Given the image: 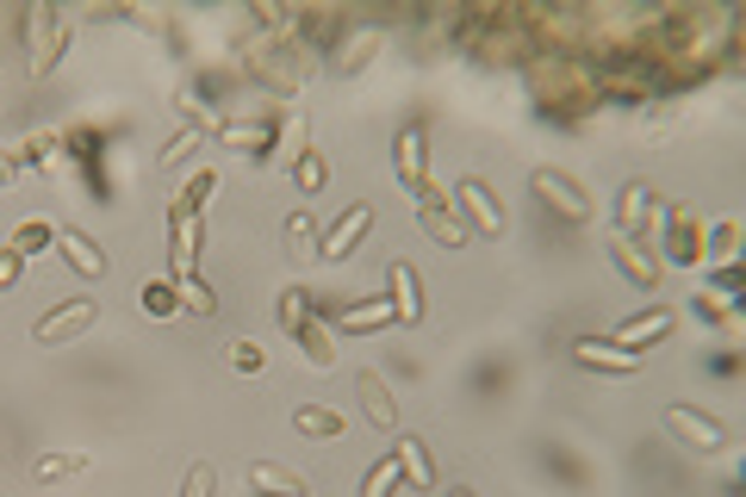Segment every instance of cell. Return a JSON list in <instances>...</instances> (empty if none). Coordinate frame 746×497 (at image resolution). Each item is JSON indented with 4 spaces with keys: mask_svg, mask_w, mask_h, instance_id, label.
<instances>
[{
    "mask_svg": "<svg viewBox=\"0 0 746 497\" xmlns=\"http://www.w3.org/2000/svg\"><path fill=\"white\" fill-rule=\"evenodd\" d=\"M666 429L685 448H697V454H722L727 448V429L715 417H703V411H690V404H666Z\"/></svg>",
    "mask_w": 746,
    "mask_h": 497,
    "instance_id": "1",
    "label": "cell"
},
{
    "mask_svg": "<svg viewBox=\"0 0 746 497\" xmlns=\"http://www.w3.org/2000/svg\"><path fill=\"white\" fill-rule=\"evenodd\" d=\"M94 317H100V305H94V299H62L57 311H44L38 324H32V336H38L44 348H62L69 336H81V330L94 324Z\"/></svg>",
    "mask_w": 746,
    "mask_h": 497,
    "instance_id": "2",
    "label": "cell"
},
{
    "mask_svg": "<svg viewBox=\"0 0 746 497\" xmlns=\"http://www.w3.org/2000/svg\"><path fill=\"white\" fill-rule=\"evenodd\" d=\"M529 187H536L554 211H566L573 224H585V218H592V199H585V187H578L573 174H560V169H536V174H529Z\"/></svg>",
    "mask_w": 746,
    "mask_h": 497,
    "instance_id": "3",
    "label": "cell"
},
{
    "mask_svg": "<svg viewBox=\"0 0 746 497\" xmlns=\"http://www.w3.org/2000/svg\"><path fill=\"white\" fill-rule=\"evenodd\" d=\"M666 262H678V268H703V224H697L690 211H678V206L666 211Z\"/></svg>",
    "mask_w": 746,
    "mask_h": 497,
    "instance_id": "4",
    "label": "cell"
},
{
    "mask_svg": "<svg viewBox=\"0 0 746 497\" xmlns=\"http://www.w3.org/2000/svg\"><path fill=\"white\" fill-rule=\"evenodd\" d=\"M455 193H460V211L473 218L479 236H504V206L492 199V187H485V181H473V174H467Z\"/></svg>",
    "mask_w": 746,
    "mask_h": 497,
    "instance_id": "5",
    "label": "cell"
},
{
    "mask_svg": "<svg viewBox=\"0 0 746 497\" xmlns=\"http://www.w3.org/2000/svg\"><path fill=\"white\" fill-rule=\"evenodd\" d=\"M386 287H392V311H399V324H423L417 268H411V262H392V268H386Z\"/></svg>",
    "mask_w": 746,
    "mask_h": 497,
    "instance_id": "6",
    "label": "cell"
},
{
    "mask_svg": "<svg viewBox=\"0 0 746 497\" xmlns=\"http://www.w3.org/2000/svg\"><path fill=\"white\" fill-rule=\"evenodd\" d=\"M417 218H423V230H429V236H436L441 248H460V243H467L460 218H455V211H441L436 187H423V193H417Z\"/></svg>",
    "mask_w": 746,
    "mask_h": 497,
    "instance_id": "7",
    "label": "cell"
},
{
    "mask_svg": "<svg viewBox=\"0 0 746 497\" xmlns=\"http://www.w3.org/2000/svg\"><path fill=\"white\" fill-rule=\"evenodd\" d=\"M57 248H62V262H69L81 280H106V248H94L81 230H57Z\"/></svg>",
    "mask_w": 746,
    "mask_h": 497,
    "instance_id": "8",
    "label": "cell"
},
{
    "mask_svg": "<svg viewBox=\"0 0 746 497\" xmlns=\"http://www.w3.org/2000/svg\"><path fill=\"white\" fill-rule=\"evenodd\" d=\"M666 336H672V311L653 305V311H641V317H629V324L616 330V348H634V355H641V343H666Z\"/></svg>",
    "mask_w": 746,
    "mask_h": 497,
    "instance_id": "9",
    "label": "cell"
},
{
    "mask_svg": "<svg viewBox=\"0 0 746 497\" xmlns=\"http://www.w3.org/2000/svg\"><path fill=\"white\" fill-rule=\"evenodd\" d=\"M367 224H374V206H355L343 224H336L324 243H318V255H324V262H343V255H355V243L367 236Z\"/></svg>",
    "mask_w": 746,
    "mask_h": 497,
    "instance_id": "10",
    "label": "cell"
},
{
    "mask_svg": "<svg viewBox=\"0 0 746 497\" xmlns=\"http://www.w3.org/2000/svg\"><path fill=\"white\" fill-rule=\"evenodd\" d=\"M610 262H616L622 274H629V280H634L641 292L659 287V262H653V255H641V243H634V236H616V243H610Z\"/></svg>",
    "mask_w": 746,
    "mask_h": 497,
    "instance_id": "11",
    "label": "cell"
},
{
    "mask_svg": "<svg viewBox=\"0 0 746 497\" xmlns=\"http://www.w3.org/2000/svg\"><path fill=\"white\" fill-rule=\"evenodd\" d=\"M578 355V367H597V373H634V367H641V355H634V348H616V343H578L573 348Z\"/></svg>",
    "mask_w": 746,
    "mask_h": 497,
    "instance_id": "12",
    "label": "cell"
},
{
    "mask_svg": "<svg viewBox=\"0 0 746 497\" xmlns=\"http://www.w3.org/2000/svg\"><path fill=\"white\" fill-rule=\"evenodd\" d=\"M169 262H174V280L187 287L193 280V206L174 199V243H169Z\"/></svg>",
    "mask_w": 746,
    "mask_h": 497,
    "instance_id": "13",
    "label": "cell"
},
{
    "mask_svg": "<svg viewBox=\"0 0 746 497\" xmlns=\"http://www.w3.org/2000/svg\"><path fill=\"white\" fill-rule=\"evenodd\" d=\"M386 324H399V311H392V299H367V305H343L336 311V330H386Z\"/></svg>",
    "mask_w": 746,
    "mask_h": 497,
    "instance_id": "14",
    "label": "cell"
},
{
    "mask_svg": "<svg viewBox=\"0 0 746 497\" xmlns=\"http://www.w3.org/2000/svg\"><path fill=\"white\" fill-rule=\"evenodd\" d=\"M249 485H255V492H274V497H306L311 485L299 473H287V466H274V460H255V466H249Z\"/></svg>",
    "mask_w": 746,
    "mask_h": 497,
    "instance_id": "15",
    "label": "cell"
},
{
    "mask_svg": "<svg viewBox=\"0 0 746 497\" xmlns=\"http://www.w3.org/2000/svg\"><path fill=\"white\" fill-rule=\"evenodd\" d=\"M647 211H653V193L641 181L622 187V206H616V236H634V230H647Z\"/></svg>",
    "mask_w": 746,
    "mask_h": 497,
    "instance_id": "16",
    "label": "cell"
},
{
    "mask_svg": "<svg viewBox=\"0 0 746 497\" xmlns=\"http://www.w3.org/2000/svg\"><path fill=\"white\" fill-rule=\"evenodd\" d=\"M392 454H399V473L411 478L417 492H436V466H429V454H423L417 436H399V448H392Z\"/></svg>",
    "mask_w": 746,
    "mask_h": 497,
    "instance_id": "17",
    "label": "cell"
},
{
    "mask_svg": "<svg viewBox=\"0 0 746 497\" xmlns=\"http://www.w3.org/2000/svg\"><path fill=\"white\" fill-rule=\"evenodd\" d=\"M292 423H299V436H318V441L348 436V423L336 417V411H324V404H299V411H292Z\"/></svg>",
    "mask_w": 746,
    "mask_h": 497,
    "instance_id": "18",
    "label": "cell"
},
{
    "mask_svg": "<svg viewBox=\"0 0 746 497\" xmlns=\"http://www.w3.org/2000/svg\"><path fill=\"white\" fill-rule=\"evenodd\" d=\"M57 243V224H50V218H25L20 230H13V255H25V262H32V255H44V248Z\"/></svg>",
    "mask_w": 746,
    "mask_h": 497,
    "instance_id": "19",
    "label": "cell"
},
{
    "mask_svg": "<svg viewBox=\"0 0 746 497\" xmlns=\"http://www.w3.org/2000/svg\"><path fill=\"white\" fill-rule=\"evenodd\" d=\"M361 398H367V423H374V429H399V404L386 398V380L361 373Z\"/></svg>",
    "mask_w": 746,
    "mask_h": 497,
    "instance_id": "20",
    "label": "cell"
},
{
    "mask_svg": "<svg viewBox=\"0 0 746 497\" xmlns=\"http://www.w3.org/2000/svg\"><path fill=\"white\" fill-rule=\"evenodd\" d=\"M392 162H399V174H404V187H411V193L429 187V181H423V131H404V137H399V155H392Z\"/></svg>",
    "mask_w": 746,
    "mask_h": 497,
    "instance_id": "21",
    "label": "cell"
},
{
    "mask_svg": "<svg viewBox=\"0 0 746 497\" xmlns=\"http://www.w3.org/2000/svg\"><path fill=\"white\" fill-rule=\"evenodd\" d=\"M76 473H88V454H38L32 460L38 485H57V478H76Z\"/></svg>",
    "mask_w": 746,
    "mask_h": 497,
    "instance_id": "22",
    "label": "cell"
},
{
    "mask_svg": "<svg viewBox=\"0 0 746 497\" xmlns=\"http://www.w3.org/2000/svg\"><path fill=\"white\" fill-rule=\"evenodd\" d=\"M292 336L306 343L311 367H336V348H330V336H324V330H318V324H311V317H306V324H299V330H292Z\"/></svg>",
    "mask_w": 746,
    "mask_h": 497,
    "instance_id": "23",
    "label": "cell"
},
{
    "mask_svg": "<svg viewBox=\"0 0 746 497\" xmlns=\"http://www.w3.org/2000/svg\"><path fill=\"white\" fill-rule=\"evenodd\" d=\"M392 485H399V454H386L374 473H367V485H361V497H392Z\"/></svg>",
    "mask_w": 746,
    "mask_h": 497,
    "instance_id": "24",
    "label": "cell"
},
{
    "mask_svg": "<svg viewBox=\"0 0 746 497\" xmlns=\"http://www.w3.org/2000/svg\"><path fill=\"white\" fill-rule=\"evenodd\" d=\"M174 305H181V292L174 287H144V311H150V317H169Z\"/></svg>",
    "mask_w": 746,
    "mask_h": 497,
    "instance_id": "25",
    "label": "cell"
},
{
    "mask_svg": "<svg viewBox=\"0 0 746 497\" xmlns=\"http://www.w3.org/2000/svg\"><path fill=\"white\" fill-rule=\"evenodd\" d=\"M262 361H268V355L255 343H230V367H237V373H262Z\"/></svg>",
    "mask_w": 746,
    "mask_h": 497,
    "instance_id": "26",
    "label": "cell"
},
{
    "mask_svg": "<svg viewBox=\"0 0 746 497\" xmlns=\"http://www.w3.org/2000/svg\"><path fill=\"white\" fill-rule=\"evenodd\" d=\"M287 243L318 255V236H311V218H306V211H292V218H287Z\"/></svg>",
    "mask_w": 746,
    "mask_h": 497,
    "instance_id": "27",
    "label": "cell"
},
{
    "mask_svg": "<svg viewBox=\"0 0 746 497\" xmlns=\"http://www.w3.org/2000/svg\"><path fill=\"white\" fill-rule=\"evenodd\" d=\"M211 187H218V174H211V169H199V181H187V193H181V206H193V211H199V206H206V193Z\"/></svg>",
    "mask_w": 746,
    "mask_h": 497,
    "instance_id": "28",
    "label": "cell"
},
{
    "mask_svg": "<svg viewBox=\"0 0 746 497\" xmlns=\"http://www.w3.org/2000/svg\"><path fill=\"white\" fill-rule=\"evenodd\" d=\"M734 236H741V224H734V218H727V224H715V236H709L703 255H722V262H727V255H734Z\"/></svg>",
    "mask_w": 746,
    "mask_h": 497,
    "instance_id": "29",
    "label": "cell"
},
{
    "mask_svg": "<svg viewBox=\"0 0 746 497\" xmlns=\"http://www.w3.org/2000/svg\"><path fill=\"white\" fill-rule=\"evenodd\" d=\"M374 50H380V32H361V38H355V50H343V69H361Z\"/></svg>",
    "mask_w": 746,
    "mask_h": 497,
    "instance_id": "30",
    "label": "cell"
},
{
    "mask_svg": "<svg viewBox=\"0 0 746 497\" xmlns=\"http://www.w3.org/2000/svg\"><path fill=\"white\" fill-rule=\"evenodd\" d=\"M181 305L199 311V317H211V287L206 280H187V292H181Z\"/></svg>",
    "mask_w": 746,
    "mask_h": 497,
    "instance_id": "31",
    "label": "cell"
},
{
    "mask_svg": "<svg viewBox=\"0 0 746 497\" xmlns=\"http://www.w3.org/2000/svg\"><path fill=\"white\" fill-rule=\"evenodd\" d=\"M20 274H25V255L0 248V292H7V287H20Z\"/></svg>",
    "mask_w": 746,
    "mask_h": 497,
    "instance_id": "32",
    "label": "cell"
},
{
    "mask_svg": "<svg viewBox=\"0 0 746 497\" xmlns=\"http://www.w3.org/2000/svg\"><path fill=\"white\" fill-rule=\"evenodd\" d=\"M181 497H211V466H193L187 485H181Z\"/></svg>",
    "mask_w": 746,
    "mask_h": 497,
    "instance_id": "33",
    "label": "cell"
},
{
    "mask_svg": "<svg viewBox=\"0 0 746 497\" xmlns=\"http://www.w3.org/2000/svg\"><path fill=\"white\" fill-rule=\"evenodd\" d=\"M448 497H473V492H467V485H455V492H448Z\"/></svg>",
    "mask_w": 746,
    "mask_h": 497,
    "instance_id": "34",
    "label": "cell"
}]
</instances>
